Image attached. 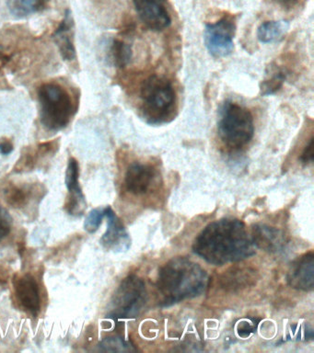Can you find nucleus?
Segmentation results:
<instances>
[{
	"label": "nucleus",
	"mask_w": 314,
	"mask_h": 353,
	"mask_svg": "<svg viewBox=\"0 0 314 353\" xmlns=\"http://www.w3.org/2000/svg\"><path fill=\"white\" fill-rule=\"evenodd\" d=\"M193 250L217 266L242 261L255 254L244 223L233 218H223L206 225L195 239Z\"/></svg>",
	"instance_id": "obj_1"
},
{
	"label": "nucleus",
	"mask_w": 314,
	"mask_h": 353,
	"mask_svg": "<svg viewBox=\"0 0 314 353\" xmlns=\"http://www.w3.org/2000/svg\"><path fill=\"white\" fill-rule=\"evenodd\" d=\"M208 275L195 262L178 256L159 269L157 288L161 294V306H170L199 296L208 289Z\"/></svg>",
	"instance_id": "obj_2"
},
{
	"label": "nucleus",
	"mask_w": 314,
	"mask_h": 353,
	"mask_svg": "<svg viewBox=\"0 0 314 353\" xmlns=\"http://www.w3.org/2000/svg\"><path fill=\"white\" fill-rule=\"evenodd\" d=\"M40 120L49 131L59 132L70 123L75 102L70 92L57 83H45L38 90Z\"/></svg>",
	"instance_id": "obj_3"
},
{
	"label": "nucleus",
	"mask_w": 314,
	"mask_h": 353,
	"mask_svg": "<svg viewBox=\"0 0 314 353\" xmlns=\"http://www.w3.org/2000/svg\"><path fill=\"white\" fill-rule=\"evenodd\" d=\"M217 132L223 143L231 149L248 145L255 134V123L250 110L233 101H226L219 112Z\"/></svg>",
	"instance_id": "obj_4"
},
{
	"label": "nucleus",
	"mask_w": 314,
	"mask_h": 353,
	"mask_svg": "<svg viewBox=\"0 0 314 353\" xmlns=\"http://www.w3.org/2000/svg\"><path fill=\"white\" fill-rule=\"evenodd\" d=\"M147 301L144 281L136 275L124 279L112 298L109 317L115 320L136 316Z\"/></svg>",
	"instance_id": "obj_5"
},
{
	"label": "nucleus",
	"mask_w": 314,
	"mask_h": 353,
	"mask_svg": "<svg viewBox=\"0 0 314 353\" xmlns=\"http://www.w3.org/2000/svg\"><path fill=\"white\" fill-rule=\"evenodd\" d=\"M141 99L145 110L151 119L164 118L169 114L175 101V91L172 83L164 77H150L141 88Z\"/></svg>",
	"instance_id": "obj_6"
},
{
	"label": "nucleus",
	"mask_w": 314,
	"mask_h": 353,
	"mask_svg": "<svg viewBox=\"0 0 314 353\" xmlns=\"http://www.w3.org/2000/svg\"><path fill=\"white\" fill-rule=\"evenodd\" d=\"M235 29V23L228 17H224L215 23L206 24L204 40L209 54L217 58L230 55L234 49Z\"/></svg>",
	"instance_id": "obj_7"
},
{
	"label": "nucleus",
	"mask_w": 314,
	"mask_h": 353,
	"mask_svg": "<svg viewBox=\"0 0 314 353\" xmlns=\"http://www.w3.org/2000/svg\"><path fill=\"white\" fill-rule=\"evenodd\" d=\"M140 21L151 30L161 32L172 24L164 0H133Z\"/></svg>",
	"instance_id": "obj_8"
},
{
	"label": "nucleus",
	"mask_w": 314,
	"mask_h": 353,
	"mask_svg": "<svg viewBox=\"0 0 314 353\" xmlns=\"http://www.w3.org/2000/svg\"><path fill=\"white\" fill-rule=\"evenodd\" d=\"M286 281L291 288L310 292L314 288V254L308 252L297 258L291 264Z\"/></svg>",
	"instance_id": "obj_9"
},
{
	"label": "nucleus",
	"mask_w": 314,
	"mask_h": 353,
	"mask_svg": "<svg viewBox=\"0 0 314 353\" xmlns=\"http://www.w3.org/2000/svg\"><path fill=\"white\" fill-rule=\"evenodd\" d=\"M13 287L21 305L34 316H37L41 308V298L39 287L34 276L30 273L15 276L13 279Z\"/></svg>",
	"instance_id": "obj_10"
},
{
	"label": "nucleus",
	"mask_w": 314,
	"mask_h": 353,
	"mask_svg": "<svg viewBox=\"0 0 314 353\" xmlns=\"http://www.w3.org/2000/svg\"><path fill=\"white\" fill-rule=\"evenodd\" d=\"M104 214L108 220L107 230L101 239V245L107 250L114 251L128 250L131 245L130 237L119 218L111 207L104 209Z\"/></svg>",
	"instance_id": "obj_11"
},
{
	"label": "nucleus",
	"mask_w": 314,
	"mask_h": 353,
	"mask_svg": "<svg viewBox=\"0 0 314 353\" xmlns=\"http://www.w3.org/2000/svg\"><path fill=\"white\" fill-rule=\"evenodd\" d=\"M155 175L156 171L153 165L139 162L132 163L126 172V190L133 194H145L150 190Z\"/></svg>",
	"instance_id": "obj_12"
},
{
	"label": "nucleus",
	"mask_w": 314,
	"mask_h": 353,
	"mask_svg": "<svg viewBox=\"0 0 314 353\" xmlns=\"http://www.w3.org/2000/svg\"><path fill=\"white\" fill-rule=\"evenodd\" d=\"M53 40L65 61H73L76 58L75 41H74V19L70 10L66 11L64 19L55 30Z\"/></svg>",
	"instance_id": "obj_13"
},
{
	"label": "nucleus",
	"mask_w": 314,
	"mask_h": 353,
	"mask_svg": "<svg viewBox=\"0 0 314 353\" xmlns=\"http://www.w3.org/2000/svg\"><path fill=\"white\" fill-rule=\"evenodd\" d=\"M252 237L253 245L267 252H278L286 245L285 236L279 229L266 225L253 226Z\"/></svg>",
	"instance_id": "obj_14"
},
{
	"label": "nucleus",
	"mask_w": 314,
	"mask_h": 353,
	"mask_svg": "<svg viewBox=\"0 0 314 353\" xmlns=\"http://www.w3.org/2000/svg\"><path fill=\"white\" fill-rule=\"evenodd\" d=\"M257 272L248 267L230 268L220 277L219 284L227 292H238L255 285Z\"/></svg>",
	"instance_id": "obj_15"
},
{
	"label": "nucleus",
	"mask_w": 314,
	"mask_h": 353,
	"mask_svg": "<svg viewBox=\"0 0 314 353\" xmlns=\"http://www.w3.org/2000/svg\"><path fill=\"white\" fill-rule=\"evenodd\" d=\"M288 22L285 21H264L258 28V40L263 43H272L280 41L288 30Z\"/></svg>",
	"instance_id": "obj_16"
},
{
	"label": "nucleus",
	"mask_w": 314,
	"mask_h": 353,
	"mask_svg": "<svg viewBox=\"0 0 314 353\" xmlns=\"http://www.w3.org/2000/svg\"><path fill=\"white\" fill-rule=\"evenodd\" d=\"M49 1L50 0H8L7 5L13 16L23 18L45 10Z\"/></svg>",
	"instance_id": "obj_17"
},
{
	"label": "nucleus",
	"mask_w": 314,
	"mask_h": 353,
	"mask_svg": "<svg viewBox=\"0 0 314 353\" xmlns=\"http://www.w3.org/2000/svg\"><path fill=\"white\" fill-rule=\"evenodd\" d=\"M133 52L131 46L119 39H114L110 46V57L117 68H124L131 62Z\"/></svg>",
	"instance_id": "obj_18"
},
{
	"label": "nucleus",
	"mask_w": 314,
	"mask_h": 353,
	"mask_svg": "<svg viewBox=\"0 0 314 353\" xmlns=\"http://www.w3.org/2000/svg\"><path fill=\"white\" fill-rule=\"evenodd\" d=\"M286 79V74L280 68H275L270 71L268 79L262 83L261 94L263 96L272 95L282 88Z\"/></svg>",
	"instance_id": "obj_19"
},
{
	"label": "nucleus",
	"mask_w": 314,
	"mask_h": 353,
	"mask_svg": "<svg viewBox=\"0 0 314 353\" xmlns=\"http://www.w3.org/2000/svg\"><path fill=\"white\" fill-rule=\"evenodd\" d=\"M79 165L77 159L71 157L68 160L67 170H66V186L70 193L73 194H82V190L79 186Z\"/></svg>",
	"instance_id": "obj_20"
},
{
	"label": "nucleus",
	"mask_w": 314,
	"mask_h": 353,
	"mask_svg": "<svg viewBox=\"0 0 314 353\" xmlns=\"http://www.w3.org/2000/svg\"><path fill=\"white\" fill-rule=\"evenodd\" d=\"M5 200L7 203L13 208H23L28 201V192L23 188L10 185L6 188L4 192Z\"/></svg>",
	"instance_id": "obj_21"
},
{
	"label": "nucleus",
	"mask_w": 314,
	"mask_h": 353,
	"mask_svg": "<svg viewBox=\"0 0 314 353\" xmlns=\"http://www.w3.org/2000/svg\"><path fill=\"white\" fill-rule=\"evenodd\" d=\"M101 350L108 352H136L133 345L120 336H110L104 339L100 343Z\"/></svg>",
	"instance_id": "obj_22"
},
{
	"label": "nucleus",
	"mask_w": 314,
	"mask_h": 353,
	"mask_svg": "<svg viewBox=\"0 0 314 353\" xmlns=\"http://www.w3.org/2000/svg\"><path fill=\"white\" fill-rule=\"evenodd\" d=\"M39 159L37 150H29L21 154L20 160L15 165L16 172L32 170Z\"/></svg>",
	"instance_id": "obj_23"
},
{
	"label": "nucleus",
	"mask_w": 314,
	"mask_h": 353,
	"mask_svg": "<svg viewBox=\"0 0 314 353\" xmlns=\"http://www.w3.org/2000/svg\"><path fill=\"white\" fill-rule=\"evenodd\" d=\"M104 217H106L104 214V209H93L90 211V214H88L86 219L84 222L85 230L89 232V233H95L100 228L101 221Z\"/></svg>",
	"instance_id": "obj_24"
},
{
	"label": "nucleus",
	"mask_w": 314,
	"mask_h": 353,
	"mask_svg": "<svg viewBox=\"0 0 314 353\" xmlns=\"http://www.w3.org/2000/svg\"><path fill=\"white\" fill-rule=\"evenodd\" d=\"M257 324L255 319H242L237 325V333L241 338H249L253 333L255 332Z\"/></svg>",
	"instance_id": "obj_25"
},
{
	"label": "nucleus",
	"mask_w": 314,
	"mask_h": 353,
	"mask_svg": "<svg viewBox=\"0 0 314 353\" xmlns=\"http://www.w3.org/2000/svg\"><path fill=\"white\" fill-rule=\"evenodd\" d=\"M314 140L313 137H311V139L308 140L307 145L305 148L303 149L302 156L300 157V161L304 165L311 164L313 162L314 157Z\"/></svg>",
	"instance_id": "obj_26"
},
{
	"label": "nucleus",
	"mask_w": 314,
	"mask_h": 353,
	"mask_svg": "<svg viewBox=\"0 0 314 353\" xmlns=\"http://www.w3.org/2000/svg\"><path fill=\"white\" fill-rule=\"evenodd\" d=\"M10 223L3 210L0 209V241L10 234Z\"/></svg>",
	"instance_id": "obj_27"
},
{
	"label": "nucleus",
	"mask_w": 314,
	"mask_h": 353,
	"mask_svg": "<svg viewBox=\"0 0 314 353\" xmlns=\"http://www.w3.org/2000/svg\"><path fill=\"white\" fill-rule=\"evenodd\" d=\"M13 151V145L12 141L3 139L0 141V154L8 156Z\"/></svg>",
	"instance_id": "obj_28"
},
{
	"label": "nucleus",
	"mask_w": 314,
	"mask_h": 353,
	"mask_svg": "<svg viewBox=\"0 0 314 353\" xmlns=\"http://www.w3.org/2000/svg\"><path fill=\"white\" fill-rule=\"evenodd\" d=\"M274 1L286 10H291L297 4V0H274Z\"/></svg>",
	"instance_id": "obj_29"
},
{
	"label": "nucleus",
	"mask_w": 314,
	"mask_h": 353,
	"mask_svg": "<svg viewBox=\"0 0 314 353\" xmlns=\"http://www.w3.org/2000/svg\"><path fill=\"white\" fill-rule=\"evenodd\" d=\"M9 61L10 57H8L7 54H3V52H0V70H1V69L7 65Z\"/></svg>",
	"instance_id": "obj_30"
},
{
	"label": "nucleus",
	"mask_w": 314,
	"mask_h": 353,
	"mask_svg": "<svg viewBox=\"0 0 314 353\" xmlns=\"http://www.w3.org/2000/svg\"><path fill=\"white\" fill-rule=\"evenodd\" d=\"M7 281V278L5 276H0V283H5Z\"/></svg>",
	"instance_id": "obj_31"
}]
</instances>
